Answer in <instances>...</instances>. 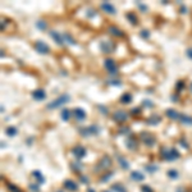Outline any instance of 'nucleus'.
I'll list each match as a JSON object with an SVG mask.
<instances>
[{
    "instance_id": "nucleus-1",
    "label": "nucleus",
    "mask_w": 192,
    "mask_h": 192,
    "mask_svg": "<svg viewBox=\"0 0 192 192\" xmlns=\"http://www.w3.org/2000/svg\"><path fill=\"white\" fill-rule=\"evenodd\" d=\"M69 100H71L69 95H60V96L58 97V99L53 100V101L50 102V104L46 105V108H48V109H57V108H59V106L67 104V102L69 101Z\"/></svg>"
},
{
    "instance_id": "nucleus-2",
    "label": "nucleus",
    "mask_w": 192,
    "mask_h": 192,
    "mask_svg": "<svg viewBox=\"0 0 192 192\" xmlns=\"http://www.w3.org/2000/svg\"><path fill=\"white\" fill-rule=\"evenodd\" d=\"M161 157L165 160H169V161H172V160H176L179 157V152L176 150V149H161Z\"/></svg>"
},
{
    "instance_id": "nucleus-3",
    "label": "nucleus",
    "mask_w": 192,
    "mask_h": 192,
    "mask_svg": "<svg viewBox=\"0 0 192 192\" xmlns=\"http://www.w3.org/2000/svg\"><path fill=\"white\" fill-rule=\"evenodd\" d=\"M140 138L141 141L146 145V146H154L156 143V137L154 136L152 133H147V132H142L140 135Z\"/></svg>"
},
{
    "instance_id": "nucleus-4",
    "label": "nucleus",
    "mask_w": 192,
    "mask_h": 192,
    "mask_svg": "<svg viewBox=\"0 0 192 192\" xmlns=\"http://www.w3.org/2000/svg\"><path fill=\"white\" fill-rule=\"evenodd\" d=\"M100 49L102 53H105V54H110V53H113L114 49H115V44L113 41H101L100 42Z\"/></svg>"
},
{
    "instance_id": "nucleus-5",
    "label": "nucleus",
    "mask_w": 192,
    "mask_h": 192,
    "mask_svg": "<svg viewBox=\"0 0 192 192\" xmlns=\"http://www.w3.org/2000/svg\"><path fill=\"white\" fill-rule=\"evenodd\" d=\"M79 132H81V135H82V136H96L100 132V129L96 126L92 124V126H90V127L81 128Z\"/></svg>"
},
{
    "instance_id": "nucleus-6",
    "label": "nucleus",
    "mask_w": 192,
    "mask_h": 192,
    "mask_svg": "<svg viewBox=\"0 0 192 192\" xmlns=\"http://www.w3.org/2000/svg\"><path fill=\"white\" fill-rule=\"evenodd\" d=\"M127 118H128V113L124 112V110H117V112L113 114V119L115 122H118V123L126 122Z\"/></svg>"
},
{
    "instance_id": "nucleus-7",
    "label": "nucleus",
    "mask_w": 192,
    "mask_h": 192,
    "mask_svg": "<svg viewBox=\"0 0 192 192\" xmlns=\"http://www.w3.org/2000/svg\"><path fill=\"white\" fill-rule=\"evenodd\" d=\"M105 68L108 69V72L110 74H117L118 72V68H117V64H115V62L113 60V59H105Z\"/></svg>"
},
{
    "instance_id": "nucleus-8",
    "label": "nucleus",
    "mask_w": 192,
    "mask_h": 192,
    "mask_svg": "<svg viewBox=\"0 0 192 192\" xmlns=\"http://www.w3.org/2000/svg\"><path fill=\"white\" fill-rule=\"evenodd\" d=\"M110 165H112V159H110L108 155H104L100 159V161H99L97 170H100V169H108V168H110Z\"/></svg>"
},
{
    "instance_id": "nucleus-9",
    "label": "nucleus",
    "mask_w": 192,
    "mask_h": 192,
    "mask_svg": "<svg viewBox=\"0 0 192 192\" xmlns=\"http://www.w3.org/2000/svg\"><path fill=\"white\" fill-rule=\"evenodd\" d=\"M35 49L37 53H40V54H48L50 49H49V46L45 44V42H42V41H36L35 42Z\"/></svg>"
},
{
    "instance_id": "nucleus-10",
    "label": "nucleus",
    "mask_w": 192,
    "mask_h": 192,
    "mask_svg": "<svg viewBox=\"0 0 192 192\" xmlns=\"http://www.w3.org/2000/svg\"><path fill=\"white\" fill-rule=\"evenodd\" d=\"M73 155L77 157V159H82V157L86 155V149L81 145H77V146L73 149Z\"/></svg>"
},
{
    "instance_id": "nucleus-11",
    "label": "nucleus",
    "mask_w": 192,
    "mask_h": 192,
    "mask_svg": "<svg viewBox=\"0 0 192 192\" xmlns=\"http://www.w3.org/2000/svg\"><path fill=\"white\" fill-rule=\"evenodd\" d=\"M64 188H67L68 191L74 192V191L78 190V186H77V183L74 181H72V179H67V181H64Z\"/></svg>"
},
{
    "instance_id": "nucleus-12",
    "label": "nucleus",
    "mask_w": 192,
    "mask_h": 192,
    "mask_svg": "<svg viewBox=\"0 0 192 192\" xmlns=\"http://www.w3.org/2000/svg\"><path fill=\"white\" fill-rule=\"evenodd\" d=\"M108 31L112 33L113 36H115V37H124V32H123L121 28L115 27V26H109Z\"/></svg>"
},
{
    "instance_id": "nucleus-13",
    "label": "nucleus",
    "mask_w": 192,
    "mask_h": 192,
    "mask_svg": "<svg viewBox=\"0 0 192 192\" xmlns=\"http://www.w3.org/2000/svg\"><path fill=\"white\" fill-rule=\"evenodd\" d=\"M73 114H74L77 121H85V119H86V112L81 108H76L73 110Z\"/></svg>"
},
{
    "instance_id": "nucleus-14",
    "label": "nucleus",
    "mask_w": 192,
    "mask_h": 192,
    "mask_svg": "<svg viewBox=\"0 0 192 192\" xmlns=\"http://www.w3.org/2000/svg\"><path fill=\"white\" fill-rule=\"evenodd\" d=\"M101 9L104 10V12H106V13H109V14H115V8L110 3H106V1H104V3H101Z\"/></svg>"
},
{
    "instance_id": "nucleus-15",
    "label": "nucleus",
    "mask_w": 192,
    "mask_h": 192,
    "mask_svg": "<svg viewBox=\"0 0 192 192\" xmlns=\"http://www.w3.org/2000/svg\"><path fill=\"white\" fill-rule=\"evenodd\" d=\"M32 97L35 100H44L45 97H46V92L44 91L42 88H40V90H36V91H33V93H32Z\"/></svg>"
},
{
    "instance_id": "nucleus-16",
    "label": "nucleus",
    "mask_w": 192,
    "mask_h": 192,
    "mask_svg": "<svg viewBox=\"0 0 192 192\" xmlns=\"http://www.w3.org/2000/svg\"><path fill=\"white\" fill-rule=\"evenodd\" d=\"M165 114H166V117H168V118L174 119V121L179 119V115H181V113H178L177 110H174V109H166L165 110Z\"/></svg>"
},
{
    "instance_id": "nucleus-17",
    "label": "nucleus",
    "mask_w": 192,
    "mask_h": 192,
    "mask_svg": "<svg viewBox=\"0 0 192 192\" xmlns=\"http://www.w3.org/2000/svg\"><path fill=\"white\" fill-rule=\"evenodd\" d=\"M50 36L54 38L55 42H58L59 45H63L64 41H63V35H60V33H58L57 31H50Z\"/></svg>"
},
{
    "instance_id": "nucleus-18",
    "label": "nucleus",
    "mask_w": 192,
    "mask_h": 192,
    "mask_svg": "<svg viewBox=\"0 0 192 192\" xmlns=\"http://www.w3.org/2000/svg\"><path fill=\"white\" fill-rule=\"evenodd\" d=\"M179 122L186 126H192V117H190L187 114H181L179 115Z\"/></svg>"
},
{
    "instance_id": "nucleus-19",
    "label": "nucleus",
    "mask_w": 192,
    "mask_h": 192,
    "mask_svg": "<svg viewBox=\"0 0 192 192\" xmlns=\"http://www.w3.org/2000/svg\"><path fill=\"white\" fill-rule=\"evenodd\" d=\"M126 18H127L128 21H129V22H131L132 24H133V26H136V24L138 23V18H137V17H136L135 13H132V12L127 13V14H126Z\"/></svg>"
},
{
    "instance_id": "nucleus-20",
    "label": "nucleus",
    "mask_w": 192,
    "mask_h": 192,
    "mask_svg": "<svg viewBox=\"0 0 192 192\" xmlns=\"http://www.w3.org/2000/svg\"><path fill=\"white\" fill-rule=\"evenodd\" d=\"M161 121V118L159 117V115H151L150 118L147 119V124H151V126H156V124H159V122Z\"/></svg>"
},
{
    "instance_id": "nucleus-21",
    "label": "nucleus",
    "mask_w": 192,
    "mask_h": 192,
    "mask_svg": "<svg viewBox=\"0 0 192 192\" xmlns=\"http://www.w3.org/2000/svg\"><path fill=\"white\" fill-rule=\"evenodd\" d=\"M117 159H118L119 165H121L123 169H128V168H129V163H128V161H127L122 155H118V156H117Z\"/></svg>"
},
{
    "instance_id": "nucleus-22",
    "label": "nucleus",
    "mask_w": 192,
    "mask_h": 192,
    "mask_svg": "<svg viewBox=\"0 0 192 192\" xmlns=\"http://www.w3.org/2000/svg\"><path fill=\"white\" fill-rule=\"evenodd\" d=\"M131 178L133 179V181L141 182V181H143V179H145V176L142 173H140V172H132L131 173Z\"/></svg>"
},
{
    "instance_id": "nucleus-23",
    "label": "nucleus",
    "mask_w": 192,
    "mask_h": 192,
    "mask_svg": "<svg viewBox=\"0 0 192 192\" xmlns=\"http://www.w3.org/2000/svg\"><path fill=\"white\" fill-rule=\"evenodd\" d=\"M60 117H62V119L64 122L69 121V119H71V110L69 109H63L62 113H60Z\"/></svg>"
},
{
    "instance_id": "nucleus-24",
    "label": "nucleus",
    "mask_w": 192,
    "mask_h": 192,
    "mask_svg": "<svg viewBox=\"0 0 192 192\" xmlns=\"http://www.w3.org/2000/svg\"><path fill=\"white\" fill-rule=\"evenodd\" d=\"M132 101V95L131 93H123L122 97H121V102L122 104H129Z\"/></svg>"
},
{
    "instance_id": "nucleus-25",
    "label": "nucleus",
    "mask_w": 192,
    "mask_h": 192,
    "mask_svg": "<svg viewBox=\"0 0 192 192\" xmlns=\"http://www.w3.org/2000/svg\"><path fill=\"white\" fill-rule=\"evenodd\" d=\"M63 41H65V42H68V44H71V45H76L74 38L72 37L69 33H63Z\"/></svg>"
},
{
    "instance_id": "nucleus-26",
    "label": "nucleus",
    "mask_w": 192,
    "mask_h": 192,
    "mask_svg": "<svg viewBox=\"0 0 192 192\" xmlns=\"http://www.w3.org/2000/svg\"><path fill=\"white\" fill-rule=\"evenodd\" d=\"M136 145H137V142H136V140L133 137H129V138L127 140V147L128 149H131V150H135Z\"/></svg>"
},
{
    "instance_id": "nucleus-27",
    "label": "nucleus",
    "mask_w": 192,
    "mask_h": 192,
    "mask_svg": "<svg viewBox=\"0 0 192 192\" xmlns=\"http://www.w3.org/2000/svg\"><path fill=\"white\" fill-rule=\"evenodd\" d=\"M32 176H33V178H35V179H37L38 183H44V182H45V178L42 177V174H41L40 172H37V170L32 172Z\"/></svg>"
},
{
    "instance_id": "nucleus-28",
    "label": "nucleus",
    "mask_w": 192,
    "mask_h": 192,
    "mask_svg": "<svg viewBox=\"0 0 192 192\" xmlns=\"http://www.w3.org/2000/svg\"><path fill=\"white\" fill-rule=\"evenodd\" d=\"M5 132H7V135H8V136H10V137H13V136H15V135H17V128H15V127H8L7 129H5Z\"/></svg>"
},
{
    "instance_id": "nucleus-29",
    "label": "nucleus",
    "mask_w": 192,
    "mask_h": 192,
    "mask_svg": "<svg viewBox=\"0 0 192 192\" xmlns=\"http://www.w3.org/2000/svg\"><path fill=\"white\" fill-rule=\"evenodd\" d=\"M168 176H169L170 178H172V179H177L179 174H178V172H177V170H174V169H170V170H168Z\"/></svg>"
},
{
    "instance_id": "nucleus-30",
    "label": "nucleus",
    "mask_w": 192,
    "mask_h": 192,
    "mask_svg": "<svg viewBox=\"0 0 192 192\" xmlns=\"http://www.w3.org/2000/svg\"><path fill=\"white\" fill-rule=\"evenodd\" d=\"M36 27L40 29H46L48 24H46V22H44V21H38V22H36Z\"/></svg>"
},
{
    "instance_id": "nucleus-31",
    "label": "nucleus",
    "mask_w": 192,
    "mask_h": 192,
    "mask_svg": "<svg viewBox=\"0 0 192 192\" xmlns=\"http://www.w3.org/2000/svg\"><path fill=\"white\" fill-rule=\"evenodd\" d=\"M82 164H79V163H72V168H73L76 172H81V169H82V166H81Z\"/></svg>"
},
{
    "instance_id": "nucleus-32",
    "label": "nucleus",
    "mask_w": 192,
    "mask_h": 192,
    "mask_svg": "<svg viewBox=\"0 0 192 192\" xmlns=\"http://www.w3.org/2000/svg\"><path fill=\"white\" fill-rule=\"evenodd\" d=\"M113 190L117 191V192H126V190L122 187V185H114L113 186Z\"/></svg>"
},
{
    "instance_id": "nucleus-33",
    "label": "nucleus",
    "mask_w": 192,
    "mask_h": 192,
    "mask_svg": "<svg viewBox=\"0 0 192 192\" xmlns=\"http://www.w3.org/2000/svg\"><path fill=\"white\" fill-rule=\"evenodd\" d=\"M119 133L121 135H128L129 133V127H122L121 129H119Z\"/></svg>"
},
{
    "instance_id": "nucleus-34",
    "label": "nucleus",
    "mask_w": 192,
    "mask_h": 192,
    "mask_svg": "<svg viewBox=\"0 0 192 192\" xmlns=\"http://www.w3.org/2000/svg\"><path fill=\"white\" fill-rule=\"evenodd\" d=\"M140 35H141V37H143V38H149L150 37V32L146 31V29H142V31L140 32Z\"/></svg>"
},
{
    "instance_id": "nucleus-35",
    "label": "nucleus",
    "mask_w": 192,
    "mask_h": 192,
    "mask_svg": "<svg viewBox=\"0 0 192 192\" xmlns=\"http://www.w3.org/2000/svg\"><path fill=\"white\" fill-rule=\"evenodd\" d=\"M183 87H185V82H183V81H178L177 86H176L177 91H181V90H183Z\"/></svg>"
},
{
    "instance_id": "nucleus-36",
    "label": "nucleus",
    "mask_w": 192,
    "mask_h": 192,
    "mask_svg": "<svg viewBox=\"0 0 192 192\" xmlns=\"http://www.w3.org/2000/svg\"><path fill=\"white\" fill-rule=\"evenodd\" d=\"M8 188H9L12 192H21V190H19V188H17V187H14L13 185H8Z\"/></svg>"
},
{
    "instance_id": "nucleus-37",
    "label": "nucleus",
    "mask_w": 192,
    "mask_h": 192,
    "mask_svg": "<svg viewBox=\"0 0 192 192\" xmlns=\"http://www.w3.org/2000/svg\"><path fill=\"white\" fill-rule=\"evenodd\" d=\"M29 190L33 191V192H37L38 191V185L36 183V185H29Z\"/></svg>"
},
{
    "instance_id": "nucleus-38",
    "label": "nucleus",
    "mask_w": 192,
    "mask_h": 192,
    "mask_svg": "<svg viewBox=\"0 0 192 192\" xmlns=\"http://www.w3.org/2000/svg\"><path fill=\"white\" fill-rule=\"evenodd\" d=\"M140 112H141V109H140V108H135V109H132V110H131V114H132V115H137Z\"/></svg>"
},
{
    "instance_id": "nucleus-39",
    "label": "nucleus",
    "mask_w": 192,
    "mask_h": 192,
    "mask_svg": "<svg viewBox=\"0 0 192 192\" xmlns=\"http://www.w3.org/2000/svg\"><path fill=\"white\" fill-rule=\"evenodd\" d=\"M137 5H138V8H140V9H141V10H142L143 13H146V12H147V8H146V7H145V5H143V4H141V3H138V4H137Z\"/></svg>"
},
{
    "instance_id": "nucleus-40",
    "label": "nucleus",
    "mask_w": 192,
    "mask_h": 192,
    "mask_svg": "<svg viewBox=\"0 0 192 192\" xmlns=\"http://www.w3.org/2000/svg\"><path fill=\"white\" fill-rule=\"evenodd\" d=\"M145 168H146V170H149V172H155L157 169L156 166H151V165H147V166H145Z\"/></svg>"
},
{
    "instance_id": "nucleus-41",
    "label": "nucleus",
    "mask_w": 192,
    "mask_h": 192,
    "mask_svg": "<svg viewBox=\"0 0 192 192\" xmlns=\"http://www.w3.org/2000/svg\"><path fill=\"white\" fill-rule=\"evenodd\" d=\"M143 105H145V106H150V108H152V106H154L152 102H151L150 100H145V101H143Z\"/></svg>"
},
{
    "instance_id": "nucleus-42",
    "label": "nucleus",
    "mask_w": 192,
    "mask_h": 192,
    "mask_svg": "<svg viewBox=\"0 0 192 192\" xmlns=\"http://www.w3.org/2000/svg\"><path fill=\"white\" fill-rule=\"evenodd\" d=\"M142 192H152V190L149 186H142Z\"/></svg>"
},
{
    "instance_id": "nucleus-43",
    "label": "nucleus",
    "mask_w": 192,
    "mask_h": 192,
    "mask_svg": "<svg viewBox=\"0 0 192 192\" xmlns=\"http://www.w3.org/2000/svg\"><path fill=\"white\" fill-rule=\"evenodd\" d=\"M110 177H112V174H110V173H109V174H105V177H102V178H101V181H102V182H105V181H108V179H109Z\"/></svg>"
},
{
    "instance_id": "nucleus-44",
    "label": "nucleus",
    "mask_w": 192,
    "mask_h": 192,
    "mask_svg": "<svg viewBox=\"0 0 192 192\" xmlns=\"http://www.w3.org/2000/svg\"><path fill=\"white\" fill-rule=\"evenodd\" d=\"M109 83H112V85H114V86H119V85H121V81H110Z\"/></svg>"
},
{
    "instance_id": "nucleus-45",
    "label": "nucleus",
    "mask_w": 192,
    "mask_h": 192,
    "mask_svg": "<svg viewBox=\"0 0 192 192\" xmlns=\"http://www.w3.org/2000/svg\"><path fill=\"white\" fill-rule=\"evenodd\" d=\"M99 109H100V110H101V112L104 113V114H108V110H106V109L104 108V106H101V105H99Z\"/></svg>"
},
{
    "instance_id": "nucleus-46",
    "label": "nucleus",
    "mask_w": 192,
    "mask_h": 192,
    "mask_svg": "<svg viewBox=\"0 0 192 192\" xmlns=\"http://www.w3.org/2000/svg\"><path fill=\"white\" fill-rule=\"evenodd\" d=\"M181 143L185 149H188V145H187V142H185V140H181Z\"/></svg>"
},
{
    "instance_id": "nucleus-47",
    "label": "nucleus",
    "mask_w": 192,
    "mask_h": 192,
    "mask_svg": "<svg viewBox=\"0 0 192 192\" xmlns=\"http://www.w3.org/2000/svg\"><path fill=\"white\" fill-rule=\"evenodd\" d=\"M187 57H188L190 59H192V49H188V50H187Z\"/></svg>"
},
{
    "instance_id": "nucleus-48",
    "label": "nucleus",
    "mask_w": 192,
    "mask_h": 192,
    "mask_svg": "<svg viewBox=\"0 0 192 192\" xmlns=\"http://www.w3.org/2000/svg\"><path fill=\"white\" fill-rule=\"evenodd\" d=\"M81 179H82V182H85V183H88V179H86V178L82 177V176H81Z\"/></svg>"
},
{
    "instance_id": "nucleus-49",
    "label": "nucleus",
    "mask_w": 192,
    "mask_h": 192,
    "mask_svg": "<svg viewBox=\"0 0 192 192\" xmlns=\"http://www.w3.org/2000/svg\"><path fill=\"white\" fill-rule=\"evenodd\" d=\"M87 192H95V191H93V190H91V188H88V190H87Z\"/></svg>"
},
{
    "instance_id": "nucleus-50",
    "label": "nucleus",
    "mask_w": 192,
    "mask_h": 192,
    "mask_svg": "<svg viewBox=\"0 0 192 192\" xmlns=\"http://www.w3.org/2000/svg\"><path fill=\"white\" fill-rule=\"evenodd\" d=\"M190 91H191V92H192V83H191V85H190Z\"/></svg>"
},
{
    "instance_id": "nucleus-51",
    "label": "nucleus",
    "mask_w": 192,
    "mask_h": 192,
    "mask_svg": "<svg viewBox=\"0 0 192 192\" xmlns=\"http://www.w3.org/2000/svg\"><path fill=\"white\" fill-rule=\"evenodd\" d=\"M57 192H63V191H57Z\"/></svg>"
},
{
    "instance_id": "nucleus-52",
    "label": "nucleus",
    "mask_w": 192,
    "mask_h": 192,
    "mask_svg": "<svg viewBox=\"0 0 192 192\" xmlns=\"http://www.w3.org/2000/svg\"><path fill=\"white\" fill-rule=\"evenodd\" d=\"M104 192H108V191H104Z\"/></svg>"
}]
</instances>
